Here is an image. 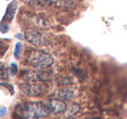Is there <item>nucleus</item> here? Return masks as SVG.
Returning a JSON list of instances; mask_svg holds the SVG:
<instances>
[{"mask_svg": "<svg viewBox=\"0 0 127 119\" xmlns=\"http://www.w3.org/2000/svg\"><path fill=\"white\" fill-rule=\"evenodd\" d=\"M15 113L23 119L30 117H44L50 114V107L40 102L25 103L16 107Z\"/></svg>", "mask_w": 127, "mask_h": 119, "instance_id": "f257e3e1", "label": "nucleus"}, {"mask_svg": "<svg viewBox=\"0 0 127 119\" xmlns=\"http://www.w3.org/2000/svg\"><path fill=\"white\" fill-rule=\"evenodd\" d=\"M27 62L31 66L37 69H45L54 63V58L51 54L44 51H32L27 58Z\"/></svg>", "mask_w": 127, "mask_h": 119, "instance_id": "f03ea898", "label": "nucleus"}, {"mask_svg": "<svg viewBox=\"0 0 127 119\" xmlns=\"http://www.w3.org/2000/svg\"><path fill=\"white\" fill-rule=\"evenodd\" d=\"M25 38L36 47H41L44 44V38L40 32L33 29H26L25 31Z\"/></svg>", "mask_w": 127, "mask_h": 119, "instance_id": "7ed1b4c3", "label": "nucleus"}, {"mask_svg": "<svg viewBox=\"0 0 127 119\" xmlns=\"http://www.w3.org/2000/svg\"><path fill=\"white\" fill-rule=\"evenodd\" d=\"M19 88L22 90V92H24L28 96H37L43 91L42 85L34 82L21 84L19 85Z\"/></svg>", "mask_w": 127, "mask_h": 119, "instance_id": "20e7f679", "label": "nucleus"}, {"mask_svg": "<svg viewBox=\"0 0 127 119\" xmlns=\"http://www.w3.org/2000/svg\"><path fill=\"white\" fill-rule=\"evenodd\" d=\"M49 107L54 113H60L66 110V103L60 99H51L49 101Z\"/></svg>", "mask_w": 127, "mask_h": 119, "instance_id": "39448f33", "label": "nucleus"}, {"mask_svg": "<svg viewBox=\"0 0 127 119\" xmlns=\"http://www.w3.org/2000/svg\"><path fill=\"white\" fill-rule=\"evenodd\" d=\"M17 8H18V3L16 1H12L11 3H10L8 4L7 8H6L5 14H4L3 20L6 22H11L12 21L13 18L15 16V13H16Z\"/></svg>", "mask_w": 127, "mask_h": 119, "instance_id": "423d86ee", "label": "nucleus"}, {"mask_svg": "<svg viewBox=\"0 0 127 119\" xmlns=\"http://www.w3.org/2000/svg\"><path fill=\"white\" fill-rule=\"evenodd\" d=\"M26 78L30 82H37V81H46L48 77H46V74L39 73V72H32V73L26 75Z\"/></svg>", "mask_w": 127, "mask_h": 119, "instance_id": "0eeeda50", "label": "nucleus"}, {"mask_svg": "<svg viewBox=\"0 0 127 119\" xmlns=\"http://www.w3.org/2000/svg\"><path fill=\"white\" fill-rule=\"evenodd\" d=\"M58 96L60 98H63V99L65 100H71L74 96V91L71 90V89H60L58 93Z\"/></svg>", "mask_w": 127, "mask_h": 119, "instance_id": "6e6552de", "label": "nucleus"}, {"mask_svg": "<svg viewBox=\"0 0 127 119\" xmlns=\"http://www.w3.org/2000/svg\"><path fill=\"white\" fill-rule=\"evenodd\" d=\"M80 110V106L77 103H73L71 104L67 110H65L64 112V117H72L74 116L75 114H77Z\"/></svg>", "mask_w": 127, "mask_h": 119, "instance_id": "1a4fd4ad", "label": "nucleus"}, {"mask_svg": "<svg viewBox=\"0 0 127 119\" xmlns=\"http://www.w3.org/2000/svg\"><path fill=\"white\" fill-rule=\"evenodd\" d=\"M8 78V68L5 63H0V79Z\"/></svg>", "mask_w": 127, "mask_h": 119, "instance_id": "9d476101", "label": "nucleus"}, {"mask_svg": "<svg viewBox=\"0 0 127 119\" xmlns=\"http://www.w3.org/2000/svg\"><path fill=\"white\" fill-rule=\"evenodd\" d=\"M33 24L37 25V27H40V28L42 27V28H44V26H47L48 22H46L45 19L41 18L40 17H34Z\"/></svg>", "mask_w": 127, "mask_h": 119, "instance_id": "9b49d317", "label": "nucleus"}, {"mask_svg": "<svg viewBox=\"0 0 127 119\" xmlns=\"http://www.w3.org/2000/svg\"><path fill=\"white\" fill-rule=\"evenodd\" d=\"M73 0H57L55 4L58 7H70L73 4Z\"/></svg>", "mask_w": 127, "mask_h": 119, "instance_id": "f8f14e48", "label": "nucleus"}, {"mask_svg": "<svg viewBox=\"0 0 127 119\" xmlns=\"http://www.w3.org/2000/svg\"><path fill=\"white\" fill-rule=\"evenodd\" d=\"M25 4H29L31 6H37V5H43L42 0H23Z\"/></svg>", "mask_w": 127, "mask_h": 119, "instance_id": "ddd939ff", "label": "nucleus"}, {"mask_svg": "<svg viewBox=\"0 0 127 119\" xmlns=\"http://www.w3.org/2000/svg\"><path fill=\"white\" fill-rule=\"evenodd\" d=\"M21 49H22V44L20 42L17 43L16 46H15V50H14V57L18 59L20 58V53H21Z\"/></svg>", "mask_w": 127, "mask_h": 119, "instance_id": "4468645a", "label": "nucleus"}, {"mask_svg": "<svg viewBox=\"0 0 127 119\" xmlns=\"http://www.w3.org/2000/svg\"><path fill=\"white\" fill-rule=\"evenodd\" d=\"M9 70H10V73H11V76H16L17 73H18V66H17V64H16V63H11Z\"/></svg>", "mask_w": 127, "mask_h": 119, "instance_id": "2eb2a0df", "label": "nucleus"}, {"mask_svg": "<svg viewBox=\"0 0 127 119\" xmlns=\"http://www.w3.org/2000/svg\"><path fill=\"white\" fill-rule=\"evenodd\" d=\"M9 25H7L6 23H1L0 24V32L3 34L6 33V32H8V30H9Z\"/></svg>", "mask_w": 127, "mask_h": 119, "instance_id": "dca6fc26", "label": "nucleus"}, {"mask_svg": "<svg viewBox=\"0 0 127 119\" xmlns=\"http://www.w3.org/2000/svg\"><path fill=\"white\" fill-rule=\"evenodd\" d=\"M0 85H3V86H4V87H7V89L10 90L11 95L14 94V89H13V86L11 85V84H8V83H1V84H0Z\"/></svg>", "mask_w": 127, "mask_h": 119, "instance_id": "f3484780", "label": "nucleus"}, {"mask_svg": "<svg viewBox=\"0 0 127 119\" xmlns=\"http://www.w3.org/2000/svg\"><path fill=\"white\" fill-rule=\"evenodd\" d=\"M6 111H7V110H6L5 107H1V108H0V117H4L6 114Z\"/></svg>", "mask_w": 127, "mask_h": 119, "instance_id": "a211bd4d", "label": "nucleus"}, {"mask_svg": "<svg viewBox=\"0 0 127 119\" xmlns=\"http://www.w3.org/2000/svg\"><path fill=\"white\" fill-rule=\"evenodd\" d=\"M87 119H100V117H89Z\"/></svg>", "mask_w": 127, "mask_h": 119, "instance_id": "6ab92c4d", "label": "nucleus"}, {"mask_svg": "<svg viewBox=\"0 0 127 119\" xmlns=\"http://www.w3.org/2000/svg\"><path fill=\"white\" fill-rule=\"evenodd\" d=\"M17 37H18V38H19V39H22V36L20 35V34H18V35H17Z\"/></svg>", "mask_w": 127, "mask_h": 119, "instance_id": "aec40b11", "label": "nucleus"}, {"mask_svg": "<svg viewBox=\"0 0 127 119\" xmlns=\"http://www.w3.org/2000/svg\"><path fill=\"white\" fill-rule=\"evenodd\" d=\"M33 119H38V117H35V118H33Z\"/></svg>", "mask_w": 127, "mask_h": 119, "instance_id": "412c9836", "label": "nucleus"}, {"mask_svg": "<svg viewBox=\"0 0 127 119\" xmlns=\"http://www.w3.org/2000/svg\"><path fill=\"white\" fill-rule=\"evenodd\" d=\"M70 119H74V118H70Z\"/></svg>", "mask_w": 127, "mask_h": 119, "instance_id": "4be33fe9", "label": "nucleus"}]
</instances>
